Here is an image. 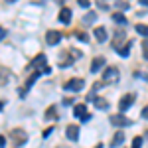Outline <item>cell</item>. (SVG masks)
Segmentation results:
<instances>
[{
  "mask_svg": "<svg viewBox=\"0 0 148 148\" xmlns=\"http://www.w3.org/2000/svg\"><path fill=\"white\" fill-rule=\"evenodd\" d=\"M119 77H121V71L116 67H107L103 71V81L105 83H114V81H119Z\"/></svg>",
  "mask_w": 148,
  "mask_h": 148,
  "instance_id": "cell-1",
  "label": "cell"
},
{
  "mask_svg": "<svg viewBox=\"0 0 148 148\" xmlns=\"http://www.w3.org/2000/svg\"><path fill=\"white\" fill-rule=\"evenodd\" d=\"M85 87V81L83 79H79V77H75V79H69L65 85H63V89L65 91H73V93H77V91H81Z\"/></svg>",
  "mask_w": 148,
  "mask_h": 148,
  "instance_id": "cell-2",
  "label": "cell"
},
{
  "mask_svg": "<svg viewBox=\"0 0 148 148\" xmlns=\"http://www.w3.org/2000/svg\"><path fill=\"white\" fill-rule=\"evenodd\" d=\"M111 123H113L114 126H130L132 125V121H130V119H126L125 114H113V116H111Z\"/></svg>",
  "mask_w": 148,
  "mask_h": 148,
  "instance_id": "cell-3",
  "label": "cell"
},
{
  "mask_svg": "<svg viewBox=\"0 0 148 148\" xmlns=\"http://www.w3.org/2000/svg\"><path fill=\"white\" fill-rule=\"evenodd\" d=\"M46 42L49 44V46L59 44V42H61V32H57V30H49V32L46 34Z\"/></svg>",
  "mask_w": 148,
  "mask_h": 148,
  "instance_id": "cell-4",
  "label": "cell"
},
{
  "mask_svg": "<svg viewBox=\"0 0 148 148\" xmlns=\"http://www.w3.org/2000/svg\"><path fill=\"white\" fill-rule=\"evenodd\" d=\"M38 77H40V71H36L34 75H32V77H30V79L26 81V85H24V87H20V89H18V93H20V97H24V95H26V93L30 91V87H32V85H34L36 81H38Z\"/></svg>",
  "mask_w": 148,
  "mask_h": 148,
  "instance_id": "cell-5",
  "label": "cell"
},
{
  "mask_svg": "<svg viewBox=\"0 0 148 148\" xmlns=\"http://www.w3.org/2000/svg\"><path fill=\"white\" fill-rule=\"evenodd\" d=\"M73 114H75L77 119L89 121V114H87V107H85V103H79V105H75V109H73Z\"/></svg>",
  "mask_w": 148,
  "mask_h": 148,
  "instance_id": "cell-6",
  "label": "cell"
},
{
  "mask_svg": "<svg viewBox=\"0 0 148 148\" xmlns=\"http://www.w3.org/2000/svg\"><path fill=\"white\" fill-rule=\"evenodd\" d=\"M12 138H14L16 146H20L22 142H26V140H28V134H26L24 130H20V128H14V130H12Z\"/></svg>",
  "mask_w": 148,
  "mask_h": 148,
  "instance_id": "cell-7",
  "label": "cell"
},
{
  "mask_svg": "<svg viewBox=\"0 0 148 148\" xmlns=\"http://www.w3.org/2000/svg\"><path fill=\"white\" fill-rule=\"evenodd\" d=\"M65 136H67L69 140H73V142H75V140L79 138V126H77V125H69L67 130H65Z\"/></svg>",
  "mask_w": 148,
  "mask_h": 148,
  "instance_id": "cell-8",
  "label": "cell"
},
{
  "mask_svg": "<svg viewBox=\"0 0 148 148\" xmlns=\"http://www.w3.org/2000/svg\"><path fill=\"white\" fill-rule=\"evenodd\" d=\"M132 103H134V95H130V93H128V95H125V97L121 99V103H119V109H121V111H126V109H128Z\"/></svg>",
  "mask_w": 148,
  "mask_h": 148,
  "instance_id": "cell-9",
  "label": "cell"
},
{
  "mask_svg": "<svg viewBox=\"0 0 148 148\" xmlns=\"http://www.w3.org/2000/svg\"><path fill=\"white\" fill-rule=\"evenodd\" d=\"M59 22L61 24H69L71 22V8L63 6V8L59 10Z\"/></svg>",
  "mask_w": 148,
  "mask_h": 148,
  "instance_id": "cell-10",
  "label": "cell"
},
{
  "mask_svg": "<svg viewBox=\"0 0 148 148\" xmlns=\"http://www.w3.org/2000/svg\"><path fill=\"white\" fill-rule=\"evenodd\" d=\"M93 34H95V38H97L99 42H107V38H109V36H107V30H105L103 26L95 28V32H93Z\"/></svg>",
  "mask_w": 148,
  "mask_h": 148,
  "instance_id": "cell-11",
  "label": "cell"
},
{
  "mask_svg": "<svg viewBox=\"0 0 148 148\" xmlns=\"http://www.w3.org/2000/svg\"><path fill=\"white\" fill-rule=\"evenodd\" d=\"M101 65H105V57H95L91 63V71L93 73H97L99 69H101Z\"/></svg>",
  "mask_w": 148,
  "mask_h": 148,
  "instance_id": "cell-12",
  "label": "cell"
},
{
  "mask_svg": "<svg viewBox=\"0 0 148 148\" xmlns=\"http://www.w3.org/2000/svg\"><path fill=\"white\" fill-rule=\"evenodd\" d=\"M123 140H125V134H123V132H121V130H119V132H116V134H114L113 136V140H111V146H121V144H123Z\"/></svg>",
  "mask_w": 148,
  "mask_h": 148,
  "instance_id": "cell-13",
  "label": "cell"
},
{
  "mask_svg": "<svg viewBox=\"0 0 148 148\" xmlns=\"http://www.w3.org/2000/svg\"><path fill=\"white\" fill-rule=\"evenodd\" d=\"M32 65H34V67H44V65H46V56H44V53H40V56L32 61ZM44 69H46V67H44Z\"/></svg>",
  "mask_w": 148,
  "mask_h": 148,
  "instance_id": "cell-14",
  "label": "cell"
},
{
  "mask_svg": "<svg viewBox=\"0 0 148 148\" xmlns=\"http://www.w3.org/2000/svg\"><path fill=\"white\" fill-rule=\"evenodd\" d=\"M123 40H125V32H116V34H114V40H113V47L114 49H119V46H121Z\"/></svg>",
  "mask_w": 148,
  "mask_h": 148,
  "instance_id": "cell-15",
  "label": "cell"
},
{
  "mask_svg": "<svg viewBox=\"0 0 148 148\" xmlns=\"http://www.w3.org/2000/svg\"><path fill=\"white\" fill-rule=\"evenodd\" d=\"M130 47H132V42H126V46L119 47V56L126 57V56H128V53H130Z\"/></svg>",
  "mask_w": 148,
  "mask_h": 148,
  "instance_id": "cell-16",
  "label": "cell"
},
{
  "mask_svg": "<svg viewBox=\"0 0 148 148\" xmlns=\"http://www.w3.org/2000/svg\"><path fill=\"white\" fill-rule=\"evenodd\" d=\"M134 30H136L140 36H144V38L148 36V26H146V24H136V26H134Z\"/></svg>",
  "mask_w": 148,
  "mask_h": 148,
  "instance_id": "cell-17",
  "label": "cell"
},
{
  "mask_svg": "<svg viewBox=\"0 0 148 148\" xmlns=\"http://www.w3.org/2000/svg\"><path fill=\"white\" fill-rule=\"evenodd\" d=\"M95 18H97V14H95V12H87V14H85V18H83V24H93V22H95Z\"/></svg>",
  "mask_w": 148,
  "mask_h": 148,
  "instance_id": "cell-18",
  "label": "cell"
},
{
  "mask_svg": "<svg viewBox=\"0 0 148 148\" xmlns=\"http://www.w3.org/2000/svg\"><path fill=\"white\" fill-rule=\"evenodd\" d=\"M113 20H114L116 24H126L125 14H121V12H114V14H113Z\"/></svg>",
  "mask_w": 148,
  "mask_h": 148,
  "instance_id": "cell-19",
  "label": "cell"
},
{
  "mask_svg": "<svg viewBox=\"0 0 148 148\" xmlns=\"http://www.w3.org/2000/svg\"><path fill=\"white\" fill-rule=\"evenodd\" d=\"M95 107H97V109H109V103L105 101V99H97V97H95Z\"/></svg>",
  "mask_w": 148,
  "mask_h": 148,
  "instance_id": "cell-20",
  "label": "cell"
},
{
  "mask_svg": "<svg viewBox=\"0 0 148 148\" xmlns=\"http://www.w3.org/2000/svg\"><path fill=\"white\" fill-rule=\"evenodd\" d=\"M8 77H10V73L6 71V69H0V85H4V83H8Z\"/></svg>",
  "mask_w": 148,
  "mask_h": 148,
  "instance_id": "cell-21",
  "label": "cell"
},
{
  "mask_svg": "<svg viewBox=\"0 0 148 148\" xmlns=\"http://www.w3.org/2000/svg\"><path fill=\"white\" fill-rule=\"evenodd\" d=\"M46 119H47V121H51V119H57V114H56V107H49V109H47Z\"/></svg>",
  "mask_w": 148,
  "mask_h": 148,
  "instance_id": "cell-22",
  "label": "cell"
},
{
  "mask_svg": "<svg viewBox=\"0 0 148 148\" xmlns=\"http://www.w3.org/2000/svg\"><path fill=\"white\" fill-rule=\"evenodd\" d=\"M140 146H142V138L134 136V138H132V148H140Z\"/></svg>",
  "mask_w": 148,
  "mask_h": 148,
  "instance_id": "cell-23",
  "label": "cell"
},
{
  "mask_svg": "<svg viewBox=\"0 0 148 148\" xmlns=\"http://www.w3.org/2000/svg\"><path fill=\"white\" fill-rule=\"evenodd\" d=\"M77 40H79V42H85V44H87V42H89V36H87V34H83V32H77Z\"/></svg>",
  "mask_w": 148,
  "mask_h": 148,
  "instance_id": "cell-24",
  "label": "cell"
},
{
  "mask_svg": "<svg viewBox=\"0 0 148 148\" xmlns=\"http://www.w3.org/2000/svg\"><path fill=\"white\" fill-rule=\"evenodd\" d=\"M116 8H121V10H128L130 4H128V2H116Z\"/></svg>",
  "mask_w": 148,
  "mask_h": 148,
  "instance_id": "cell-25",
  "label": "cell"
},
{
  "mask_svg": "<svg viewBox=\"0 0 148 148\" xmlns=\"http://www.w3.org/2000/svg\"><path fill=\"white\" fill-rule=\"evenodd\" d=\"M79 6H81V8H89L91 2H89V0H79Z\"/></svg>",
  "mask_w": 148,
  "mask_h": 148,
  "instance_id": "cell-26",
  "label": "cell"
},
{
  "mask_svg": "<svg viewBox=\"0 0 148 148\" xmlns=\"http://www.w3.org/2000/svg\"><path fill=\"white\" fill-rule=\"evenodd\" d=\"M142 119H148V105L142 109Z\"/></svg>",
  "mask_w": 148,
  "mask_h": 148,
  "instance_id": "cell-27",
  "label": "cell"
},
{
  "mask_svg": "<svg viewBox=\"0 0 148 148\" xmlns=\"http://www.w3.org/2000/svg\"><path fill=\"white\" fill-rule=\"evenodd\" d=\"M4 38H6V30H4V28H0V40H4Z\"/></svg>",
  "mask_w": 148,
  "mask_h": 148,
  "instance_id": "cell-28",
  "label": "cell"
},
{
  "mask_svg": "<svg viewBox=\"0 0 148 148\" xmlns=\"http://www.w3.org/2000/svg\"><path fill=\"white\" fill-rule=\"evenodd\" d=\"M4 142H6V138H4L2 134H0V148H4Z\"/></svg>",
  "mask_w": 148,
  "mask_h": 148,
  "instance_id": "cell-29",
  "label": "cell"
},
{
  "mask_svg": "<svg viewBox=\"0 0 148 148\" xmlns=\"http://www.w3.org/2000/svg\"><path fill=\"white\" fill-rule=\"evenodd\" d=\"M144 57L148 59V46H144Z\"/></svg>",
  "mask_w": 148,
  "mask_h": 148,
  "instance_id": "cell-30",
  "label": "cell"
},
{
  "mask_svg": "<svg viewBox=\"0 0 148 148\" xmlns=\"http://www.w3.org/2000/svg\"><path fill=\"white\" fill-rule=\"evenodd\" d=\"M140 4H142V6H148V0H140Z\"/></svg>",
  "mask_w": 148,
  "mask_h": 148,
  "instance_id": "cell-31",
  "label": "cell"
},
{
  "mask_svg": "<svg viewBox=\"0 0 148 148\" xmlns=\"http://www.w3.org/2000/svg\"><path fill=\"white\" fill-rule=\"evenodd\" d=\"M0 109H2V103H0Z\"/></svg>",
  "mask_w": 148,
  "mask_h": 148,
  "instance_id": "cell-32",
  "label": "cell"
},
{
  "mask_svg": "<svg viewBox=\"0 0 148 148\" xmlns=\"http://www.w3.org/2000/svg\"><path fill=\"white\" fill-rule=\"evenodd\" d=\"M146 138H148V132H146Z\"/></svg>",
  "mask_w": 148,
  "mask_h": 148,
  "instance_id": "cell-33",
  "label": "cell"
}]
</instances>
